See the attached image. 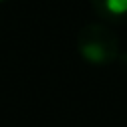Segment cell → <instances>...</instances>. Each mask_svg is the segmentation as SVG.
<instances>
[{"mask_svg":"<svg viewBox=\"0 0 127 127\" xmlns=\"http://www.w3.org/2000/svg\"><path fill=\"white\" fill-rule=\"evenodd\" d=\"M0 2H4V0H0Z\"/></svg>","mask_w":127,"mask_h":127,"instance_id":"277c9868","label":"cell"},{"mask_svg":"<svg viewBox=\"0 0 127 127\" xmlns=\"http://www.w3.org/2000/svg\"><path fill=\"white\" fill-rule=\"evenodd\" d=\"M79 56L93 65H107L119 58L115 32L105 24H85L77 34Z\"/></svg>","mask_w":127,"mask_h":127,"instance_id":"6da1fadb","label":"cell"},{"mask_svg":"<svg viewBox=\"0 0 127 127\" xmlns=\"http://www.w3.org/2000/svg\"><path fill=\"white\" fill-rule=\"evenodd\" d=\"M117 60H121V64L127 67V54H119V58H117Z\"/></svg>","mask_w":127,"mask_h":127,"instance_id":"3957f363","label":"cell"},{"mask_svg":"<svg viewBox=\"0 0 127 127\" xmlns=\"http://www.w3.org/2000/svg\"><path fill=\"white\" fill-rule=\"evenodd\" d=\"M93 12L103 22L127 20V0H89Z\"/></svg>","mask_w":127,"mask_h":127,"instance_id":"7a4b0ae2","label":"cell"}]
</instances>
